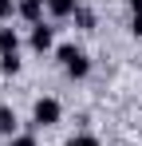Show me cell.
Wrapping results in <instances>:
<instances>
[{"label":"cell","instance_id":"10","mask_svg":"<svg viewBox=\"0 0 142 146\" xmlns=\"http://www.w3.org/2000/svg\"><path fill=\"white\" fill-rule=\"evenodd\" d=\"M67 146H103V142H99L95 134H75V138H71Z\"/></svg>","mask_w":142,"mask_h":146},{"label":"cell","instance_id":"3","mask_svg":"<svg viewBox=\"0 0 142 146\" xmlns=\"http://www.w3.org/2000/svg\"><path fill=\"white\" fill-rule=\"evenodd\" d=\"M44 8H47V0H20L16 4V16L36 28V24H44Z\"/></svg>","mask_w":142,"mask_h":146},{"label":"cell","instance_id":"9","mask_svg":"<svg viewBox=\"0 0 142 146\" xmlns=\"http://www.w3.org/2000/svg\"><path fill=\"white\" fill-rule=\"evenodd\" d=\"M0 71H4V75H16V71H20V55H0Z\"/></svg>","mask_w":142,"mask_h":146},{"label":"cell","instance_id":"6","mask_svg":"<svg viewBox=\"0 0 142 146\" xmlns=\"http://www.w3.org/2000/svg\"><path fill=\"white\" fill-rule=\"evenodd\" d=\"M20 51V36L16 28H0V55H16Z\"/></svg>","mask_w":142,"mask_h":146},{"label":"cell","instance_id":"4","mask_svg":"<svg viewBox=\"0 0 142 146\" xmlns=\"http://www.w3.org/2000/svg\"><path fill=\"white\" fill-rule=\"evenodd\" d=\"M79 12V0H47V16H55V20H67Z\"/></svg>","mask_w":142,"mask_h":146},{"label":"cell","instance_id":"11","mask_svg":"<svg viewBox=\"0 0 142 146\" xmlns=\"http://www.w3.org/2000/svg\"><path fill=\"white\" fill-rule=\"evenodd\" d=\"M12 12H16V4H12V0H0V24L12 20Z\"/></svg>","mask_w":142,"mask_h":146},{"label":"cell","instance_id":"2","mask_svg":"<svg viewBox=\"0 0 142 146\" xmlns=\"http://www.w3.org/2000/svg\"><path fill=\"white\" fill-rule=\"evenodd\" d=\"M59 115H63V107H59V99H36V107H32V119H36V126H55L59 122Z\"/></svg>","mask_w":142,"mask_h":146},{"label":"cell","instance_id":"13","mask_svg":"<svg viewBox=\"0 0 142 146\" xmlns=\"http://www.w3.org/2000/svg\"><path fill=\"white\" fill-rule=\"evenodd\" d=\"M130 32H134V36H142V12L134 16V20H130Z\"/></svg>","mask_w":142,"mask_h":146},{"label":"cell","instance_id":"1","mask_svg":"<svg viewBox=\"0 0 142 146\" xmlns=\"http://www.w3.org/2000/svg\"><path fill=\"white\" fill-rule=\"evenodd\" d=\"M59 63H63V71L71 75V79H87V71H91V59H87V51L75 48V44H59Z\"/></svg>","mask_w":142,"mask_h":146},{"label":"cell","instance_id":"12","mask_svg":"<svg viewBox=\"0 0 142 146\" xmlns=\"http://www.w3.org/2000/svg\"><path fill=\"white\" fill-rule=\"evenodd\" d=\"M8 146H36L32 134H16V138H8Z\"/></svg>","mask_w":142,"mask_h":146},{"label":"cell","instance_id":"5","mask_svg":"<svg viewBox=\"0 0 142 146\" xmlns=\"http://www.w3.org/2000/svg\"><path fill=\"white\" fill-rule=\"evenodd\" d=\"M51 44H55V32H51L47 24H36V28H32V48H36V51H47Z\"/></svg>","mask_w":142,"mask_h":146},{"label":"cell","instance_id":"14","mask_svg":"<svg viewBox=\"0 0 142 146\" xmlns=\"http://www.w3.org/2000/svg\"><path fill=\"white\" fill-rule=\"evenodd\" d=\"M130 12L138 16V12H142V0H130Z\"/></svg>","mask_w":142,"mask_h":146},{"label":"cell","instance_id":"7","mask_svg":"<svg viewBox=\"0 0 142 146\" xmlns=\"http://www.w3.org/2000/svg\"><path fill=\"white\" fill-rule=\"evenodd\" d=\"M0 134L16 138V111L12 107H0Z\"/></svg>","mask_w":142,"mask_h":146},{"label":"cell","instance_id":"8","mask_svg":"<svg viewBox=\"0 0 142 146\" xmlns=\"http://www.w3.org/2000/svg\"><path fill=\"white\" fill-rule=\"evenodd\" d=\"M75 24L83 28V32H91V28H95V12H91V8H79V12H75Z\"/></svg>","mask_w":142,"mask_h":146}]
</instances>
